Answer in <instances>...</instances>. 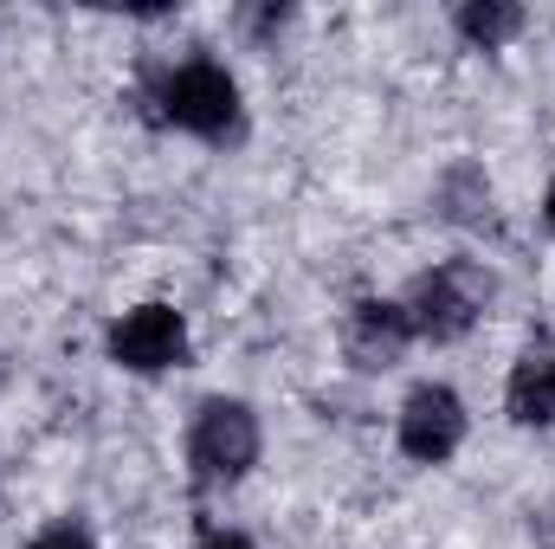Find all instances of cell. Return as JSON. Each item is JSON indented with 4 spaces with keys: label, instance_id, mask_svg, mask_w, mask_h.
<instances>
[{
    "label": "cell",
    "instance_id": "obj_1",
    "mask_svg": "<svg viewBox=\"0 0 555 549\" xmlns=\"http://www.w3.org/2000/svg\"><path fill=\"white\" fill-rule=\"evenodd\" d=\"M149 104H155V124H168L181 137H201V142L240 137V78L220 59H181V65H168L149 85Z\"/></svg>",
    "mask_w": 555,
    "mask_h": 549
},
{
    "label": "cell",
    "instance_id": "obj_2",
    "mask_svg": "<svg viewBox=\"0 0 555 549\" xmlns=\"http://www.w3.org/2000/svg\"><path fill=\"white\" fill-rule=\"evenodd\" d=\"M188 465H194L201 485L246 478L259 465V413L246 408V401H227V395L201 401L194 426H188Z\"/></svg>",
    "mask_w": 555,
    "mask_h": 549
},
{
    "label": "cell",
    "instance_id": "obj_3",
    "mask_svg": "<svg viewBox=\"0 0 555 549\" xmlns=\"http://www.w3.org/2000/svg\"><path fill=\"white\" fill-rule=\"evenodd\" d=\"M485 291H491V284H478V278L465 272V266H439V272H420V278H414V291L401 297L414 343H452V336H465V330L478 323V310H485Z\"/></svg>",
    "mask_w": 555,
    "mask_h": 549
},
{
    "label": "cell",
    "instance_id": "obj_4",
    "mask_svg": "<svg viewBox=\"0 0 555 549\" xmlns=\"http://www.w3.org/2000/svg\"><path fill=\"white\" fill-rule=\"evenodd\" d=\"M111 362L130 375H162L188 362V323L175 304H137L111 323Z\"/></svg>",
    "mask_w": 555,
    "mask_h": 549
},
{
    "label": "cell",
    "instance_id": "obj_5",
    "mask_svg": "<svg viewBox=\"0 0 555 549\" xmlns=\"http://www.w3.org/2000/svg\"><path fill=\"white\" fill-rule=\"evenodd\" d=\"M465 446V401L446 382H420L401 401V452L420 465H446Z\"/></svg>",
    "mask_w": 555,
    "mask_h": 549
},
{
    "label": "cell",
    "instance_id": "obj_6",
    "mask_svg": "<svg viewBox=\"0 0 555 549\" xmlns=\"http://www.w3.org/2000/svg\"><path fill=\"white\" fill-rule=\"evenodd\" d=\"M408 343H414V330H408L401 297H362L343 323V349L356 369H395L408 356Z\"/></svg>",
    "mask_w": 555,
    "mask_h": 549
},
{
    "label": "cell",
    "instance_id": "obj_7",
    "mask_svg": "<svg viewBox=\"0 0 555 549\" xmlns=\"http://www.w3.org/2000/svg\"><path fill=\"white\" fill-rule=\"evenodd\" d=\"M504 408L517 426H543L555 420V375H550V343L543 349H524L517 369H511V388H504Z\"/></svg>",
    "mask_w": 555,
    "mask_h": 549
},
{
    "label": "cell",
    "instance_id": "obj_8",
    "mask_svg": "<svg viewBox=\"0 0 555 549\" xmlns=\"http://www.w3.org/2000/svg\"><path fill=\"white\" fill-rule=\"evenodd\" d=\"M459 33H465L472 46L498 52L504 39L524 33V7H511V0H465V7H459Z\"/></svg>",
    "mask_w": 555,
    "mask_h": 549
},
{
    "label": "cell",
    "instance_id": "obj_9",
    "mask_svg": "<svg viewBox=\"0 0 555 549\" xmlns=\"http://www.w3.org/2000/svg\"><path fill=\"white\" fill-rule=\"evenodd\" d=\"M26 549H98V544L85 537V524H72V518H65V524H52V531H39V537H33Z\"/></svg>",
    "mask_w": 555,
    "mask_h": 549
},
{
    "label": "cell",
    "instance_id": "obj_10",
    "mask_svg": "<svg viewBox=\"0 0 555 549\" xmlns=\"http://www.w3.org/2000/svg\"><path fill=\"white\" fill-rule=\"evenodd\" d=\"M201 549H253V537H240V531H207Z\"/></svg>",
    "mask_w": 555,
    "mask_h": 549
},
{
    "label": "cell",
    "instance_id": "obj_11",
    "mask_svg": "<svg viewBox=\"0 0 555 549\" xmlns=\"http://www.w3.org/2000/svg\"><path fill=\"white\" fill-rule=\"evenodd\" d=\"M543 220H550V233H555V181H550V194H543Z\"/></svg>",
    "mask_w": 555,
    "mask_h": 549
},
{
    "label": "cell",
    "instance_id": "obj_12",
    "mask_svg": "<svg viewBox=\"0 0 555 549\" xmlns=\"http://www.w3.org/2000/svg\"><path fill=\"white\" fill-rule=\"evenodd\" d=\"M550 375H555V343H550Z\"/></svg>",
    "mask_w": 555,
    "mask_h": 549
}]
</instances>
